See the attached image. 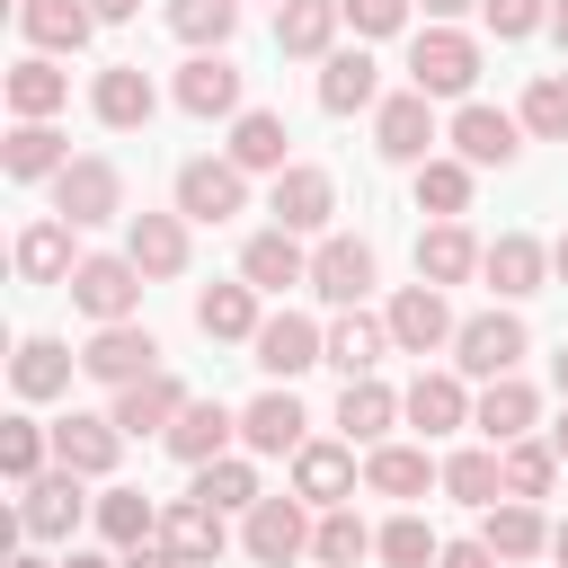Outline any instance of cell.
Here are the masks:
<instances>
[{"label":"cell","instance_id":"48","mask_svg":"<svg viewBox=\"0 0 568 568\" xmlns=\"http://www.w3.org/2000/svg\"><path fill=\"white\" fill-rule=\"evenodd\" d=\"M311 550H320V568H355V559L373 550V532H364V515L328 506V515H320V532H311Z\"/></svg>","mask_w":568,"mask_h":568},{"label":"cell","instance_id":"64","mask_svg":"<svg viewBox=\"0 0 568 568\" xmlns=\"http://www.w3.org/2000/svg\"><path fill=\"white\" fill-rule=\"evenodd\" d=\"M9 568H44V559H9Z\"/></svg>","mask_w":568,"mask_h":568},{"label":"cell","instance_id":"59","mask_svg":"<svg viewBox=\"0 0 568 568\" xmlns=\"http://www.w3.org/2000/svg\"><path fill=\"white\" fill-rule=\"evenodd\" d=\"M550 275H559V284H568V231H559V248H550Z\"/></svg>","mask_w":568,"mask_h":568},{"label":"cell","instance_id":"35","mask_svg":"<svg viewBox=\"0 0 568 568\" xmlns=\"http://www.w3.org/2000/svg\"><path fill=\"white\" fill-rule=\"evenodd\" d=\"M71 346L62 337H27L18 346V364H9V382H18V399H53V390H71Z\"/></svg>","mask_w":568,"mask_h":568},{"label":"cell","instance_id":"2","mask_svg":"<svg viewBox=\"0 0 568 568\" xmlns=\"http://www.w3.org/2000/svg\"><path fill=\"white\" fill-rule=\"evenodd\" d=\"M53 213H62L71 231H98V222H115V213H124V178H115V160L80 151V160L53 178Z\"/></svg>","mask_w":568,"mask_h":568},{"label":"cell","instance_id":"63","mask_svg":"<svg viewBox=\"0 0 568 568\" xmlns=\"http://www.w3.org/2000/svg\"><path fill=\"white\" fill-rule=\"evenodd\" d=\"M550 373H559V390H568V346H559V355H550Z\"/></svg>","mask_w":568,"mask_h":568},{"label":"cell","instance_id":"49","mask_svg":"<svg viewBox=\"0 0 568 568\" xmlns=\"http://www.w3.org/2000/svg\"><path fill=\"white\" fill-rule=\"evenodd\" d=\"M373 550H382L390 568H435V559H444V541H435V532H426L417 515H390V524L373 532Z\"/></svg>","mask_w":568,"mask_h":568},{"label":"cell","instance_id":"51","mask_svg":"<svg viewBox=\"0 0 568 568\" xmlns=\"http://www.w3.org/2000/svg\"><path fill=\"white\" fill-rule=\"evenodd\" d=\"M0 470H9L18 488L44 479V426H36V417H9V426H0Z\"/></svg>","mask_w":568,"mask_h":568},{"label":"cell","instance_id":"10","mask_svg":"<svg viewBox=\"0 0 568 568\" xmlns=\"http://www.w3.org/2000/svg\"><path fill=\"white\" fill-rule=\"evenodd\" d=\"M453 151H462L470 169H506V160L524 151V115H506V106H479V98H470V106L453 115Z\"/></svg>","mask_w":568,"mask_h":568},{"label":"cell","instance_id":"24","mask_svg":"<svg viewBox=\"0 0 568 568\" xmlns=\"http://www.w3.org/2000/svg\"><path fill=\"white\" fill-rule=\"evenodd\" d=\"M532 417H541V399H532V382H515V373H497V382L479 390V408H470V426H479L488 444H515V435H532Z\"/></svg>","mask_w":568,"mask_h":568},{"label":"cell","instance_id":"40","mask_svg":"<svg viewBox=\"0 0 568 568\" xmlns=\"http://www.w3.org/2000/svg\"><path fill=\"white\" fill-rule=\"evenodd\" d=\"M337 0H275V44L284 53H328V36H337Z\"/></svg>","mask_w":568,"mask_h":568},{"label":"cell","instance_id":"6","mask_svg":"<svg viewBox=\"0 0 568 568\" xmlns=\"http://www.w3.org/2000/svg\"><path fill=\"white\" fill-rule=\"evenodd\" d=\"M248 204V169L240 160H186L178 169V213L186 222H231Z\"/></svg>","mask_w":568,"mask_h":568},{"label":"cell","instance_id":"30","mask_svg":"<svg viewBox=\"0 0 568 568\" xmlns=\"http://www.w3.org/2000/svg\"><path fill=\"white\" fill-rule=\"evenodd\" d=\"M373 98H382V71H373V53H364V44L320 62V106H328V115H355V106H373Z\"/></svg>","mask_w":568,"mask_h":568},{"label":"cell","instance_id":"1","mask_svg":"<svg viewBox=\"0 0 568 568\" xmlns=\"http://www.w3.org/2000/svg\"><path fill=\"white\" fill-rule=\"evenodd\" d=\"M470 80H479V44H470L462 27H426V36L408 44V89H426V98H470Z\"/></svg>","mask_w":568,"mask_h":568},{"label":"cell","instance_id":"31","mask_svg":"<svg viewBox=\"0 0 568 568\" xmlns=\"http://www.w3.org/2000/svg\"><path fill=\"white\" fill-rule=\"evenodd\" d=\"M71 266H80V257H71V222H62V213L18 231V275H27V284H71Z\"/></svg>","mask_w":568,"mask_h":568},{"label":"cell","instance_id":"13","mask_svg":"<svg viewBox=\"0 0 568 568\" xmlns=\"http://www.w3.org/2000/svg\"><path fill=\"white\" fill-rule=\"evenodd\" d=\"M311 293L337 302V311H355V302L373 293V248H364V240H320V248H311Z\"/></svg>","mask_w":568,"mask_h":568},{"label":"cell","instance_id":"9","mask_svg":"<svg viewBox=\"0 0 568 568\" xmlns=\"http://www.w3.org/2000/svg\"><path fill=\"white\" fill-rule=\"evenodd\" d=\"M248 355H257V364H266L275 382H293V373H311V364L328 355V328H311L302 311H275V320H257Z\"/></svg>","mask_w":568,"mask_h":568},{"label":"cell","instance_id":"37","mask_svg":"<svg viewBox=\"0 0 568 568\" xmlns=\"http://www.w3.org/2000/svg\"><path fill=\"white\" fill-rule=\"evenodd\" d=\"M9 178H62L71 169V151H62V133L44 124V115H18V133H9Z\"/></svg>","mask_w":568,"mask_h":568},{"label":"cell","instance_id":"57","mask_svg":"<svg viewBox=\"0 0 568 568\" xmlns=\"http://www.w3.org/2000/svg\"><path fill=\"white\" fill-rule=\"evenodd\" d=\"M62 568H124V559H89V550H71V559H62Z\"/></svg>","mask_w":568,"mask_h":568},{"label":"cell","instance_id":"38","mask_svg":"<svg viewBox=\"0 0 568 568\" xmlns=\"http://www.w3.org/2000/svg\"><path fill=\"white\" fill-rule=\"evenodd\" d=\"M382 346H390V320H364V311H346V320L328 328V355H320V364H337V373L355 382V373H373V364H382Z\"/></svg>","mask_w":568,"mask_h":568},{"label":"cell","instance_id":"50","mask_svg":"<svg viewBox=\"0 0 568 568\" xmlns=\"http://www.w3.org/2000/svg\"><path fill=\"white\" fill-rule=\"evenodd\" d=\"M524 133H541V142H568V80H559V71H541V80L524 89Z\"/></svg>","mask_w":568,"mask_h":568},{"label":"cell","instance_id":"11","mask_svg":"<svg viewBox=\"0 0 568 568\" xmlns=\"http://www.w3.org/2000/svg\"><path fill=\"white\" fill-rule=\"evenodd\" d=\"M240 541H248V559H257V568H284V559H302V550H311L302 497H257V506H248V532H240Z\"/></svg>","mask_w":568,"mask_h":568},{"label":"cell","instance_id":"61","mask_svg":"<svg viewBox=\"0 0 568 568\" xmlns=\"http://www.w3.org/2000/svg\"><path fill=\"white\" fill-rule=\"evenodd\" d=\"M550 444H559V470H568V417H559V426H550Z\"/></svg>","mask_w":568,"mask_h":568},{"label":"cell","instance_id":"5","mask_svg":"<svg viewBox=\"0 0 568 568\" xmlns=\"http://www.w3.org/2000/svg\"><path fill=\"white\" fill-rule=\"evenodd\" d=\"M532 337H524V320L515 311H479V320H462L453 328V364L462 373H479V382H497V373H515V355H524Z\"/></svg>","mask_w":568,"mask_h":568},{"label":"cell","instance_id":"12","mask_svg":"<svg viewBox=\"0 0 568 568\" xmlns=\"http://www.w3.org/2000/svg\"><path fill=\"white\" fill-rule=\"evenodd\" d=\"M426 142H435V106H426V89H399V98L373 106V151H382V160H426Z\"/></svg>","mask_w":568,"mask_h":568},{"label":"cell","instance_id":"33","mask_svg":"<svg viewBox=\"0 0 568 568\" xmlns=\"http://www.w3.org/2000/svg\"><path fill=\"white\" fill-rule=\"evenodd\" d=\"M435 479H444V470H435L417 444H373V462H364V488H373V497H426Z\"/></svg>","mask_w":568,"mask_h":568},{"label":"cell","instance_id":"21","mask_svg":"<svg viewBox=\"0 0 568 568\" xmlns=\"http://www.w3.org/2000/svg\"><path fill=\"white\" fill-rule=\"evenodd\" d=\"M293 497L302 506H346L355 497V453L346 444H302L293 453Z\"/></svg>","mask_w":568,"mask_h":568},{"label":"cell","instance_id":"46","mask_svg":"<svg viewBox=\"0 0 568 568\" xmlns=\"http://www.w3.org/2000/svg\"><path fill=\"white\" fill-rule=\"evenodd\" d=\"M195 497H204V506H222V515H231V506H257V470H248L240 453L195 462Z\"/></svg>","mask_w":568,"mask_h":568},{"label":"cell","instance_id":"4","mask_svg":"<svg viewBox=\"0 0 568 568\" xmlns=\"http://www.w3.org/2000/svg\"><path fill=\"white\" fill-rule=\"evenodd\" d=\"M71 302L106 328V320H133L142 311V266L133 257H80L71 266Z\"/></svg>","mask_w":568,"mask_h":568},{"label":"cell","instance_id":"20","mask_svg":"<svg viewBox=\"0 0 568 568\" xmlns=\"http://www.w3.org/2000/svg\"><path fill=\"white\" fill-rule=\"evenodd\" d=\"M302 426H311V417H302L293 390H257V399L240 408V444H248V453H302Z\"/></svg>","mask_w":568,"mask_h":568},{"label":"cell","instance_id":"14","mask_svg":"<svg viewBox=\"0 0 568 568\" xmlns=\"http://www.w3.org/2000/svg\"><path fill=\"white\" fill-rule=\"evenodd\" d=\"M115 453H124V426H115V417H80V408H71V417L53 426V462L80 470V479H106Z\"/></svg>","mask_w":568,"mask_h":568},{"label":"cell","instance_id":"3","mask_svg":"<svg viewBox=\"0 0 568 568\" xmlns=\"http://www.w3.org/2000/svg\"><path fill=\"white\" fill-rule=\"evenodd\" d=\"M80 373H89V382H106V390H124V382L160 373V337H151L142 320H106V328L80 346Z\"/></svg>","mask_w":568,"mask_h":568},{"label":"cell","instance_id":"42","mask_svg":"<svg viewBox=\"0 0 568 568\" xmlns=\"http://www.w3.org/2000/svg\"><path fill=\"white\" fill-rule=\"evenodd\" d=\"M417 213H435V222L470 213V160H417Z\"/></svg>","mask_w":568,"mask_h":568},{"label":"cell","instance_id":"17","mask_svg":"<svg viewBox=\"0 0 568 568\" xmlns=\"http://www.w3.org/2000/svg\"><path fill=\"white\" fill-rule=\"evenodd\" d=\"M178 408H186L178 373H142V382H124V390H115V408H106V417H115L124 435H169V426H178Z\"/></svg>","mask_w":568,"mask_h":568},{"label":"cell","instance_id":"47","mask_svg":"<svg viewBox=\"0 0 568 568\" xmlns=\"http://www.w3.org/2000/svg\"><path fill=\"white\" fill-rule=\"evenodd\" d=\"M444 488H453L462 506H497V497H506V462H497V453H453V462H444Z\"/></svg>","mask_w":568,"mask_h":568},{"label":"cell","instance_id":"55","mask_svg":"<svg viewBox=\"0 0 568 568\" xmlns=\"http://www.w3.org/2000/svg\"><path fill=\"white\" fill-rule=\"evenodd\" d=\"M124 568H195V559H178L169 541H142V550H124Z\"/></svg>","mask_w":568,"mask_h":568},{"label":"cell","instance_id":"43","mask_svg":"<svg viewBox=\"0 0 568 568\" xmlns=\"http://www.w3.org/2000/svg\"><path fill=\"white\" fill-rule=\"evenodd\" d=\"M497 462H506V497H550V479H559V444H532V435L497 444Z\"/></svg>","mask_w":568,"mask_h":568},{"label":"cell","instance_id":"36","mask_svg":"<svg viewBox=\"0 0 568 568\" xmlns=\"http://www.w3.org/2000/svg\"><path fill=\"white\" fill-rule=\"evenodd\" d=\"M488 524H479V541L497 550V559H532L550 532H541V515H532V497H497V506H479Z\"/></svg>","mask_w":568,"mask_h":568},{"label":"cell","instance_id":"53","mask_svg":"<svg viewBox=\"0 0 568 568\" xmlns=\"http://www.w3.org/2000/svg\"><path fill=\"white\" fill-rule=\"evenodd\" d=\"M479 9H488L497 36H532V27H550V0H479Z\"/></svg>","mask_w":568,"mask_h":568},{"label":"cell","instance_id":"16","mask_svg":"<svg viewBox=\"0 0 568 568\" xmlns=\"http://www.w3.org/2000/svg\"><path fill=\"white\" fill-rule=\"evenodd\" d=\"M479 275H488L506 302H524V293H541V275H550V248H541L532 231H497V240H488V257H479Z\"/></svg>","mask_w":568,"mask_h":568},{"label":"cell","instance_id":"26","mask_svg":"<svg viewBox=\"0 0 568 568\" xmlns=\"http://www.w3.org/2000/svg\"><path fill=\"white\" fill-rule=\"evenodd\" d=\"M18 27H27V44H44V53H80L89 27H98V9H89V0H18Z\"/></svg>","mask_w":568,"mask_h":568},{"label":"cell","instance_id":"62","mask_svg":"<svg viewBox=\"0 0 568 568\" xmlns=\"http://www.w3.org/2000/svg\"><path fill=\"white\" fill-rule=\"evenodd\" d=\"M550 550H559V568H568V524H559V532H550Z\"/></svg>","mask_w":568,"mask_h":568},{"label":"cell","instance_id":"52","mask_svg":"<svg viewBox=\"0 0 568 568\" xmlns=\"http://www.w3.org/2000/svg\"><path fill=\"white\" fill-rule=\"evenodd\" d=\"M337 9H346L355 36H399L408 27V0H337Z\"/></svg>","mask_w":568,"mask_h":568},{"label":"cell","instance_id":"34","mask_svg":"<svg viewBox=\"0 0 568 568\" xmlns=\"http://www.w3.org/2000/svg\"><path fill=\"white\" fill-rule=\"evenodd\" d=\"M195 328L204 337H257V284L240 275V284H204L195 293Z\"/></svg>","mask_w":568,"mask_h":568},{"label":"cell","instance_id":"44","mask_svg":"<svg viewBox=\"0 0 568 568\" xmlns=\"http://www.w3.org/2000/svg\"><path fill=\"white\" fill-rule=\"evenodd\" d=\"M240 27V0H169V36H186L195 53H213Z\"/></svg>","mask_w":568,"mask_h":568},{"label":"cell","instance_id":"54","mask_svg":"<svg viewBox=\"0 0 568 568\" xmlns=\"http://www.w3.org/2000/svg\"><path fill=\"white\" fill-rule=\"evenodd\" d=\"M435 568H506V559H497L488 541H444V559H435Z\"/></svg>","mask_w":568,"mask_h":568},{"label":"cell","instance_id":"45","mask_svg":"<svg viewBox=\"0 0 568 568\" xmlns=\"http://www.w3.org/2000/svg\"><path fill=\"white\" fill-rule=\"evenodd\" d=\"M62 98H71V80H62L44 53H27V62L9 71V106H18V115H53Z\"/></svg>","mask_w":568,"mask_h":568},{"label":"cell","instance_id":"32","mask_svg":"<svg viewBox=\"0 0 568 568\" xmlns=\"http://www.w3.org/2000/svg\"><path fill=\"white\" fill-rule=\"evenodd\" d=\"M479 240L462 231V222H435V231H417V275L426 284H462V275H479Z\"/></svg>","mask_w":568,"mask_h":568},{"label":"cell","instance_id":"56","mask_svg":"<svg viewBox=\"0 0 568 568\" xmlns=\"http://www.w3.org/2000/svg\"><path fill=\"white\" fill-rule=\"evenodd\" d=\"M89 9H98V18H133L142 0H89Z\"/></svg>","mask_w":568,"mask_h":568},{"label":"cell","instance_id":"8","mask_svg":"<svg viewBox=\"0 0 568 568\" xmlns=\"http://www.w3.org/2000/svg\"><path fill=\"white\" fill-rule=\"evenodd\" d=\"M382 320H390V346H399V355H435V346H453L444 284H426V275H417L408 293H390V311H382Z\"/></svg>","mask_w":568,"mask_h":568},{"label":"cell","instance_id":"22","mask_svg":"<svg viewBox=\"0 0 568 568\" xmlns=\"http://www.w3.org/2000/svg\"><path fill=\"white\" fill-rule=\"evenodd\" d=\"M18 524H27L36 541H62V532H80V470H44V479H27V506H18Z\"/></svg>","mask_w":568,"mask_h":568},{"label":"cell","instance_id":"29","mask_svg":"<svg viewBox=\"0 0 568 568\" xmlns=\"http://www.w3.org/2000/svg\"><path fill=\"white\" fill-rule=\"evenodd\" d=\"M160 541L178 550V559H222V506H204V497H178V506H160Z\"/></svg>","mask_w":568,"mask_h":568},{"label":"cell","instance_id":"41","mask_svg":"<svg viewBox=\"0 0 568 568\" xmlns=\"http://www.w3.org/2000/svg\"><path fill=\"white\" fill-rule=\"evenodd\" d=\"M284 142H293V133H284V115H275V106H248V115L231 124V160H240V169H293V160H284Z\"/></svg>","mask_w":568,"mask_h":568},{"label":"cell","instance_id":"39","mask_svg":"<svg viewBox=\"0 0 568 568\" xmlns=\"http://www.w3.org/2000/svg\"><path fill=\"white\" fill-rule=\"evenodd\" d=\"M98 532H106L115 550H142V541H160V506H151L142 488H106V497H98Z\"/></svg>","mask_w":568,"mask_h":568},{"label":"cell","instance_id":"60","mask_svg":"<svg viewBox=\"0 0 568 568\" xmlns=\"http://www.w3.org/2000/svg\"><path fill=\"white\" fill-rule=\"evenodd\" d=\"M462 9H470V0H426V18H462Z\"/></svg>","mask_w":568,"mask_h":568},{"label":"cell","instance_id":"28","mask_svg":"<svg viewBox=\"0 0 568 568\" xmlns=\"http://www.w3.org/2000/svg\"><path fill=\"white\" fill-rule=\"evenodd\" d=\"M390 417H408V408H399V390H382L373 373H355V382L337 390V426H346V444H382Z\"/></svg>","mask_w":568,"mask_h":568},{"label":"cell","instance_id":"23","mask_svg":"<svg viewBox=\"0 0 568 568\" xmlns=\"http://www.w3.org/2000/svg\"><path fill=\"white\" fill-rule=\"evenodd\" d=\"M124 257H133L142 275H186V213H133Z\"/></svg>","mask_w":568,"mask_h":568},{"label":"cell","instance_id":"18","mask_svg":"<svg viewBox=\"0 0 568 568\" xmlns=\"http://www.w3.org/2000/svg\"><path fill=\"white\" fill-rule=\"evenodd\" d=\"M240 275H248L257 293H293V284H311V257H302V231H257V240L240 248Z\"/></svg>","mask_w":568,"mask_h":568},{"label":"cell","instance_id":"15","mask_svg":"<svg viewBox=\"0 0 568 568\" xmlns=\"http://www.w3.org/2000/svg\"><path fill=\"white\" fill-rule=\"evenodd\" d=\"M89 106H98V124L133 133V124H151L160 89H151V71H142V62H106V71H98V89H89Z\"/></svg>","mask_w":568,"mask_h":568},{"label":"cell","instance_id":"19","mask_svg":"<svg viewBox=\"0 0 568 568\" xmlns=\"http://www.w3.org/2000/svg\"><path fill=\"white\" fill-rule=\"evenodd\" d=\"M399 408H408V426H417V435H453V426H470V408H479V399L462 390V373H417Z\"/></svg>","mask_w":568,"mask_h":568},{"label":"cell","instance_id":"7","mask_svg":"<svg viewBox=\"0 0 568 568\" xmlns=\"http://www.w3.org/2000/svg\"><path fill=\"white\" fill-rule=\"evenodd\" d=\"M266 213H275V231H328V213H337V178L311 169V160H293V169H275Z\"/></svg>","mask_w":568,"mask_h":568},{"label":"cell","instance_id":"27","mask_svg":"<svg viewBox=\"0 0 568 568\" xmlns=\"http://www.w3.org/2000/svg\"><path fill=\"white\" fill-rule=\"evenodd\" d=\"M178 106H186V115H240V62L195 53V62L178 71Z\"/></svg>","mask_w":568,"mask_h":568},{"label":"cell","instance_id":"58","mask_svg":"<svg viewBox=\"0 0 568 568\" xmlns=\"http://www.w3.org/2000/svg\"><path fill=\"white\" fill-rule=\"evenodd\" d=\"M550 36H559V44H568V0H550Z\"/></svg>","mask_w":568,"mask_h":568},{"label":"cell","instance_id":"25","mask_svg":"<svg viewBox=\"0 0 568 568\" xmlns=\"http://www.w3.org/2000/svg\"><path fill=\"white\" fill-rule=\"evenodd\" d=\"M231 435H240V417H231L222 399H186V408H178V426H169V453L195 470V462H222V444H231Z\"/></svg>","mask_w":568,"mask_h":568}]
</instances>
